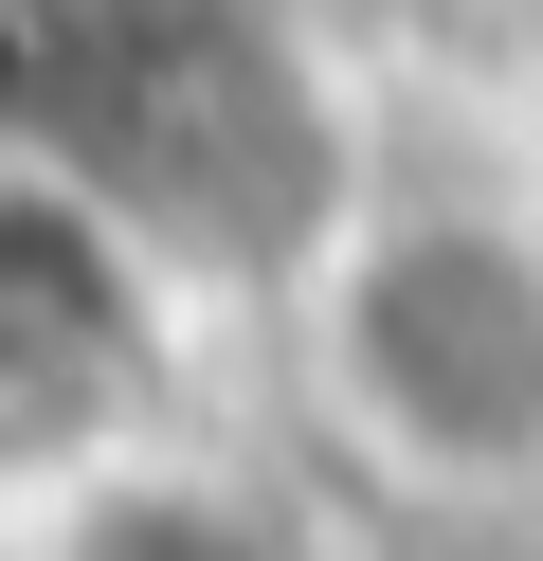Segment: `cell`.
<instances>
[{"instance_id": "cell-1", "label": "cell", "mask_w": 543, "mask_h": 561, "mask_svg": "<svg viewBox=\"0 0 543 561\" xmlns=\"http://www.w3.org/2000/svg\"><path fill=\"white\" fill-rule=\"evenodd\" d=\"M272 363L344 489L434 525L543 507V182L489 146H381L290 254Z\"/></svg>"}, {"instance_id": "cell-2", "label": "cell", "mask_w": 543, "mask_h": 561, "mask_svg": "<svg viewBox=\"0 0 543 561\" xmlns=\"http://www.w3.org/2000/svg\"><path fill=\"white\" fill-rule=\"evenodd\" d=\"M36 127L236 308H272L290 254H308V236L344 218V182L381 163V127H362L344 91L290 55V19H253V0H145Z\"/></svg>"}, {"instance_id": "cell-3", "label": "cell", "mask_w": 543, "mask_h": 561, "mask_svg": "<svg viewBox=\"0 0 543 561\" xmlns=\"http://www.w3.org/2000/svg\"><path fill=\"white\" fill-rule=\"evenodd\" d=\"M181 327H200V272L55 127H0V471L181 416Z\"/></svg>"}, {"instance_id": "cell-4", "label": "cell", "mask_w": 543, "mask_h": 561, "mask_svg": "<svg viewBox=\"0 0 543 561\" xmlns=\"http://www.w3.org/2000/svg\"><path fill=\"white\" fill-rule=\"evenodd\" d=\"M344 471H272V453L200 435V416H127L91 453H36L0 561H344Z\"/></svg>"}]
</instances>
